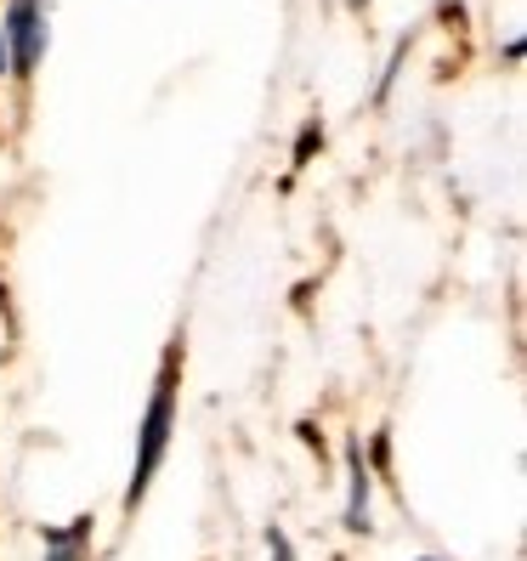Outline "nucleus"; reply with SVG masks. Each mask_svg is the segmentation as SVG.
I'll return each instance as SVG.
<instances>
[{
    "label": "nucleus",
    "instance_id": "1",
    "mask_svg": "<svg viewBox=\"0 0 527 561\" xmlns=\"http://www.w3.org/2000/svg\"><path fill=\"white\" fill-rule=\"evenodd\" d=\"M176 369H182V346L164 352L159 363V380H153V403L142 414V443H137V471H130L125 488V511L142 505V493L153 488L159 466H164V448H171V425H176Z\"/></svg>",
    "mask_w": 527,
    "mask_h": 561
},
{
    "label": "nucleus",
    "instance_id": "2",
    "mask_svg": "<svg viewBox=\"0 0 527 561\" xmlns=\"http://www.w3.org/2000/svg\"><path fill=\"white\" fill-rule=\"evenodd\" d=\"M0 41H7V62L18 75H35L41 62V41H46V18H41V0H12L7 12V28H0Z\"/></svg>",
    "mask_w": 527,
    "mask_h": 561
},
{
    "label": "nucleus",
    "instance_id": "3",
    "mask_svg": "<svg viewBox=\"0 0 527 561\" xmlns=\"http://www.w3.org/2000/svg\"><path fill=\"white\" fill-rule=\"evenodd\" d=\"M346 477H352V493H346V527L352 534H369V466H364V448H346Z\"/></svg>",
    "mask_w": 527,
    "mask_h": 561
},
{
    "label": "nucleus",
    "instance_id": "4",
    "mask_svg": "<svg viewBox=\"0 0 527 561\" xmlns=\"http://www.w3.org/2000/svg\"><path fill=\"white\" fill-rule=\"evenodd\" d=\"M85 534H91V516H80L75 527H62V534L51 527V534H46V550H51V556H46V561H80V556H85V550H80Z\"/></svg>",
    "mask_w": 527,
    "mask_h": 561
},
{
    "label": "nucleus",
    "instance_id": "5",
    "mask_svg": "<svg viewBox=\"0 0 527 561\" xmlns=\"http://www.w3.org/2000/svg\"><path fill=\"white\" fill-rule=\"evenodd\" d=\"M267 550H273V561H295V550H289V539H284V527H267Z\"/></svg>",
    "mask_w": 527,
    "mask_h": 561
},
{
    "label": "nucleus",
    "instance_id": "6",
    "mask_svg": "<svg viewBox=\"0 0 527 561\" xmlns=\"http://www.w3.org/2000/svg\"><path fill=\"white\" fill-rule=\"evenodd\" d=\"M312 142H323V130H318V125H307V130H301V142H295V164H307Z\"/></svg>",
    "mask_w": 527,
    "mask_h": 561
},
{
    "label": "nucleus",
    "instance_id": "7",
    "mask_svg": "<svg viewBox=\"0 0 527 561\" xmlns=\"http://www.w3.org/2000/svg\"><path fill=\"white\" fill-rule=\"evenodd\" d=\"M0 69H7V41H0Z\"/></svg>",
    "mask_w": 527,
    "mask_h": 561
},
{
    "label": "nucleus",
    "instance_id": "8",
    "mask_svg": "<svg viewBox=\"0 0 527 561\" xmlns=\"http://www.w3.org/2000/svg\"><path fill=\"white\" fill-rule=\"evenodd\" d=\"M420 561H437V556H420Z\"/></svg>",
    "mask_w": 527,
    "mask_h": 561
}]
</instances>
